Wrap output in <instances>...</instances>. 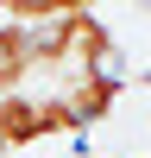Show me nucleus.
Listing matches in <instances>:
<instances>
[{
	"label": "nucleus",
	"mask_w": 151,
	"mask_h": 158,
	"mask_svg": "<svg viewBox=\"0 0 151 158\" xmlns=\"http://www.w3.org/2000/svg\"><path fill=\"white\" fill-rule=\"evenodd\" d=\"M32 70H38V25L0 19V89L32 82Z\"/></svg>",
	"instance_id": "nucleus-1"
},
{
	"label": "nucleus",
	"mask_w": 151,
	"mask_h": 158,
	"mask_svg": "<svg viewBox=\"0 0 151 158\" xmlns=\"http://www.w3.org/2000/svg\"><path fill=\"white\" fill-rule=\"evenodd\" d=\"M76 158H88V152H76Z\"/></svg>",
	"instance_id": "nucleus-2"
}]
</instances>
